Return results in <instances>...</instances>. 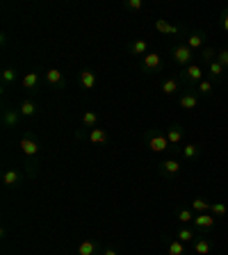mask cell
Wrapping results in <instances>:
<instances>
[{
	"label": "cell",
	"instance_id": "cell-6",
	"mask_svg": "<svg viewBox=\"0 0 228 255\" xmlns=\"http://www.w3.org/2000/svg\"><path fill=\"white\" fill-rule=\"evenodd\" d=\"M155 30H158L160 34H178V37L185 34V30H183L181 25H174V23H169L167 18H158V21H155Z\"/></svg>",
	"mask_w": 228,
	"mask_h": 255
},
{
	"label": "cell",
	"instance_id": "cell-1",
	"mask_svg": "<svg viewBox=\"0 0 228 255\" xmlns=\"http://www.w3.org/2000/svg\"><path fill=\"white\" fill-rule=\"evenodd\" d=\"M178 78H181L183 82L190 87V91H194L199 82H203V66H201V64H190V66H187V69L183 71Z\"/></svg>",
	"mask_w": 228,
	"mask_h": 255
},
{
	"label": "cell",
	"instance_id": "cell-33",
	"mask_svg": "<svg viewBox=\"0 0 228 255\" xmlns=\"http://www.w3.org/2000/svg\"><path fill=\"white\" fill-rule=\"evenodd\" d=\"M167 251H169V255H185V244L174 239V242H169V249Z\"/></svg>",
	"mask_w": 228,
	"mask_h": 255
},
{
	"label": "cell",
	"instance_id": "cell-13",
	"mask_svg": "<svg viewBox=\"0 0 228 255\" xmlns=\"http://www.w3.org/2000/svg\"><path fill=\"white\" fill-rule=\"evenodd\" d=\"M167 139H169L171 146H178V143L183 141V126H178V123H174V126H169L165 130Z\"/></svg>",
	"mask_w": 228,
	"mask_h": 255
},
{
	"label": "cell",
	"instance_id": "cell-25",
	"mask_svg": "<svg viewBox=\"0 0 228 255\" xmlns=\"http://www.w3.org/2000/svg\"><path fill=\"white\" fill-rule=\"evenodd\" d=\"M194 239H197V230L192 228V226H185V228L178 230V242L187 244V242H194Z\"/></svg>",
	"mask_w": 228,
	"mask_h": 255
},
{
	"label": "cell",
	"instance_id": "cell-12",
	"mask_svg": "<svg viewBox=\"0 0 228 255\" xmlns=\"http://www.w3.org/2000/svg\"><path fill=\"white\" fill-rule=\"evenodd\" d=\"M23 114L18 110H2V126L5 128H16L21 123Z\"/></svg>",
	"mask_w": 228,
	"mask_h": 255
},
{
	"label": "cell",
	"instance_id": "cell-3",
	"mask_svg": "<svg viewBox=\"0 0 228 255\" xmlns=\"http://www.w3.org/2000/svg\"><path fill=\"white\" fill-rule=\"evenodd\" d=\"M171 55H174V62L178 64V66H190L192 64V57H194V50H190V48L185 46V43H178V46H174L171 48Z\"/></svg>",
	"mask_w": 228,
	"mask_h": 255
},
{
	"label": "cell",
	"instance_id": "cell-4",
	"mask_svg": "<svg viewBox=\"0 0 228 255\" xmlns=\"http://www.w3.org/2000/svg\"><path fill=\"white\" fill-rule=\"evenodd\" d=\"M142 71L144 73H158L162 71V57L160 53H149L142 57Z\"/></svg>",
	"mask_w": 228,
	"mask_h": 255
},
{
	"label": "cell",
	"instance_id": "cell-2",
	"mask_svg": "<svg viewBox=\"0 0 228 255\" xmlns=\"http://www.w3.org/2000/svg\"><path fill=\"white\" fill-rule=\"evenodd\" d=\"M146 143H149V148L153 150V153H165L167 148H169L171 143L169 139H167L165 132H158V130H151V132H146Z\"/></svg>",
	"mask_w": 228,
	"mask_h": 255
},
{
	"label": "cell",
	"instance_id": "cell-9",
	"mask_svg": "<svg viewBox=\"0 0 228 255\" xmlns=\"http://www.w3.org/2000/svg\"><path fill=\"white\" fill-rule=\"evenodd\" d=\"M39 82H41V75L37 73V71H30V73H25L23 75V80H21V85H23V89L25 91H39Z\"/></svg>",
	"mask_w": 228,
	"mask_h": 255
},
{
	"label": "cell",
	"instance_id": "cell-34",
	"mask_svg": "<svg viewBox=\"0 0 228 255\" xmlns=\"http://www.w3.org/2000/svg\"><path fill=\"white\" fill-rule=\"evenodd\" d=\"M217 62L228 71V48H222V50L217 53Z\"/></svg>",
	"mask_w": 228,
	"mask_h": 255
},
{
	"label": "cell",
	"instance_id": "cell-32",
	"mask_svg": "<svg viewBox=\"0 0 228 255\" xmlns=\"http://www.w3.org/2000/svg\"><path fill=\"white\" fill-rule=\"evenodd\" d=\"M217 53H219V50H215V48L206 46L201 53H199V57H201V62H208V64H210V62H215V59H217Z\"/></svg>",
	"mask_w": 228,
	"mask_h": 255
},
{
	"label": "cell",
	"instance_id": "cell-26",
	"mask_svg": "<svg viewBox=\"0 0 228 255\" xmlns=\"http://www.w3.org/2000/svg\"><path fill=\"white\" fill-rule=\"evenodd\" d=\"M215 85H217V82H215V80H203V82H199L197 85V94L199 96H210L215 91Z\"/></svg>",
	"mask_w": 228,
	"mask_h": 255
},
{
	"label": "cell",
	"instance_id": "cell-35",
	"mask_svg": "<svg viewBox=\"0 0 228 255\" xmlns=\"http://www.w3.org/2000/svg\"><path fill=\"white\" fill-rule=\"evenodd\" d=\"M126 7L133 11H142L144 9V2L142 0H126Z\"/></svg>",
	"mask_w": 228,
	"mask_h": 255
},
{
	"label": "cell",
	"instance_id": "cell-30",
	"mask_svg": "<svg viewBox=\"0 0 228 255\" xmlns=\"http://www.w3.org/2000/svg\"><path fill=\"white\" fill-rule=\"evenodd\" d=\"M176 217H178V221L181 223H185V226H190V223H194V219H197V214L192 212V210H178V212H176Z\"/></svg>",
	"mask_w": 228,
	"mask_h": 255
},
{
	"label": "cell",
	"instance_id": "cell-5",
	"mask_svg": "<svg viewBox=\"0 0 228 255\" xmlns=\"http://www.w3.org/2000/svg\"><path fill=\"white\" fill-rule=\"evenodd\" d=\"M203 43H206V32H203V30H197V32H190V34H187V43H185V46L190 48V50L201 53L203 48H206Z\"/></svg>",
	"mask_w": 228,
	"mask_h": 255
},
{
	"label": "cell",
	"instance_id": "cell-23",
	"mask_svg": "<svg viewBox=\"0 0 228 255\" xmlns=\"http://www.w3.org/2000/svg\"><path fill=\"white\" fill-rule=\"evenodd\" d=\"M107 132L103 130V128H94V130H89V141L91 143H107Z\"/></svg>",
	"mask_w": 228,
	"mask_h": 255
},
{
	"label": "cell",
	"instance_id": "cell-27",
	"mask_svg": "<svg viewBox=\"0 0 228 255\" xmlns=\"http://www.w3.org/2000/svg\"><path fill=\"white\" fill-rule=\"evenodd\" d=\"M82 126L89 128V130H94V128L98 126V114H96L94 110H87L85 114H82Z\"/></svg>",
	"mask_w": 228,
	"mask_h": 255
},
{
	"label": "cell",
	"instance_id": "cell-20",
	"mask_svg": "<svg viewBox=\"0 0 228 255\" xmlns=\"http://www.w3.org/2000/svg\"><path fill=\"white\" fill-rule=\"evenodd\" d=\"M181 150H183V157L190 159V162H192V159H197L199 155H201V146H197V143H185Z\"/></svg>",
	"mask_w": 228,
	"mask_h": 255
},
{
	"label": "cell",
	"instance_id": "cell-16",
	"mask_svg": "<svg viewBox=\"0 0 228 255\" xmlns=\"http://www.w3.org/2000/svg\"><path fill=\"white\" fill-rule=\"evenodd\" d=\"M46 85H48V87H62V85H64L62 71H57V69H48V71H46Z\"/></svg>",
	"mask_w": 228,
	"mask_h": 255
},
{
	"label": "cell",
	"instance_id": "cell-28",
	"mask_svg": "<svg viewBox=\"0 0 228 255\" xmlns=\"http://www.w3.org/2000/svg\"><path fill=\"white\" fill-rule=\"evenodd\" d=\"M130 53L133 55H149V43L144 39H137V41L130 43Z\"/></svg>",
	"mask_w": 228,
	"mask_h": 255
},
{
	"label": "cell",
	"instance_id": "cell-11",
	"mask_svg": "<svg viewBox=\"0 0 228 255\" xmlns=\"http://www.w3.org/2000/svg\"><path fill=\"white\" fill-rule=\"evenodd\" d=\"M183 166L178 164V159H167V162H162L160 164V173L165 175V178H176V175L181 173Z\"/></svg>",
	"mask_w": 228,
	"mask_h": 255
},
{
	"label": "cell",
	"instance_id": "cell-10",
	"mask_svg": "<svg viewBox=\"0 0 228 255\" xmlns=\"http://www.w3.org/2000/svg\"><path fill=\"white\" fill-rule=\"evenodd\" d=\"M18 146H21V150H23V155H25V157H30V159L37 157V153H39V143L34 141L32 137H23L21 141H18Z\"/></svg>",
	"mask_w": 228,
	"mask_h": 255
},
{
	"label": "cell",
	"instance_id": "cell-29",
	"mask_svg": "<svg viewBox=\"0 0 228 255\" xmlns=\"http://www.w3.org/2000/svg\"><path fill=\"white\" fill-rule=\"evenodd\" d=\"M16 73H18V71L11 69V66H7V69L2 71V75H0V78H2V89H7L11 82H16Z\"/></svg>",
	"mask_w": 228,
	"mask_h": 255
},
{
	"label": "cell",
	"instance_id": "cell-37",
	"mask_svg": "<svg viewBox=\"0 0 228 255\" xmlns=\"http://www.w3.org/2000/svg\"><path fill=\"white\" fill-rule=\"evenodd\" d=\"M103 255H117V251H114V249H105V251H103Z\"/></svg>",
	"mask_w": 228,
	"mask_h": 255
},
{
	"label": "cell",
	"instance_id": "cell-24",
	"mask_svg": "<svg viewBox=\"0 0 228 255\" xmlns=\"http://www.w3.org/2000/svg\"><path fill=\"white\" fill-rule=\"evenodd\" d=\"M18 112L23 114V119L34 117V114H37V103H34V101H23L21 107H18Z\"/></svg>",
	"mask_w": 228,
	"mask_h": 255
},
{
	"label": "cell",
	"instance_id": "cell-31",
	"mask_svg": "<svg viewBox=\"0 0 228 255\" xmlns=\"http://www.w3.org/2000/svg\"><path fill=\"white\" fill-rule=\"evenodd\" d=\"M210 214H213L215 219H222V217H226V214H228V207H226V203H213V205H210Z\"/></svg>",
	"mask_w": 228,
	"mask_h": 255
},
{
	"label": "cell",
	"instance_id": "cell-17",
	"mask_svg": "<svg viewBox=\"0 0 228 255\" xmlns=\"http://www.w3.org/2000/svg\"><path fill=\"white\" fill-rule=\"evenodd\" d=\"M178 89H181V78H167L162 82V94L165 96H174Z\"/></svg>",
	"mask_w": 228,
	"mask_h": 255
},
{
	"label": "cell",
	"instance_id": "cell-21",
	"mask_svg": "<svg viewBox=\"0 0 228 255\" xmlns=\"http://www.w3.org/2000/svg\"><path fill=\"white\" fill-rule=\"evenodd\" d=\"M96 253H98V244L91 242V239H85V242L78 246V255H96Z\"/></svg>",
	"mask_w": 228,
	"mask_h": 255
},
{
	"label": "cell",
	"instance_id": "cell-8",
	"mask_svg": "<svg viewBox=\"0 0 228 255\" xmlns=\"http://www.w3.org/2000/svg\"><path fill=\"white\" fill-rule=\"evenodd\" d=\"M199 98H201V96L197 94V91H190L187 89L185 94H181V98H178V103H181V107L183 110H197V105H199Z\"/></svg>",
	"mask_w": 228,
	"mask_h": 255
},
{
	"label": "cell",
	"instance_id": "cell-14",
	"mask_svg": "<svg viewBox=\"0 0 228 255\" xmlns=\"http://www.w3.org/2000/svg\"><path fill=\"white\" fill-rule=\"evenodd\" d=\"M210 251H213V242L208 237L194 239V253L197 255H210Z\"/></svg>",
	"mask_w": 228,
	"mask_h": 255
},
{
	"label": "cell",
	"instance_id": "cell-19",
	"mask_svg": "<svg viewBox=\"0 0 228 255\" xmlns=\"http://www.w3.org/2000/svg\"><path fill=\"white\" fill-rule=\"evenodd\" d=\"M2 182H5V187H18L21 185V173L14 169L5 171V173H2Z\"/></svg>",
	"mask_w": 228,
	"mask_h": 255
},
{
	"label": "cell",
	"instance_id": "cell-15",
	"mask_svg": "<svg viewBox=\"0 0 228 255\" xmlns=\"http://www.w3.org/2000/svg\"><path fill=\"white\" fill-rule=\"evenodd\" d=\"M208 75H210V80H215V82H219V80L226 75V69H224L222 64L215 59V62H210L208 64Z\"/></svg>",
	"mask_w": 228,
	"mask_h": 255
},
{
	"label": "cell",
	"instance_id": "cell-7",
	"mask_svg": "<svg viewBox=\"0 0 228 255\" xmlns=\"http://www.w3.org/2000/svg\"><path fill=\"white\" fill-rule=\"evenodd\" d=\"M213 226H215V217L210 212L197 214V219H194V223H192V228H194V230H203V233H208Z\"/></svg>",
	"mask_w": 228,
	"mask_h": 255
},
{
	"label": "cell",
	"instance_id": "cell-22",
	"mask_svg": "<svg viewBox=\"0 0 228 255\" xmlns=\"http://www.w3.org/2000/svg\"><path fill=\"white\" fill-rule=\"evenodd\" d=\"M210 205H213V203H208L206 198H194V201H192V212L206 214V212H210Z\"/></svg>",
	"mask_w": 228,
	"mask_h": 255
},
{
	"label": "cell",
	"instance_id": "cell-18",
	"mask_svg": "<svg viewBox=\"0 0 228 255\" xmlns=\"http://www.w3.org/2000/svg\"><path fill=\"white\" fill-rule=\"evenodd\" d=\"M80 85L85 87L87 91L94 89V87H96V73H94V71H91V69L82 71V73H80Z\"/></svg>",
	"mask_w": 228,
	"mask_h": 255
},
{
	"label": "cell",
	"instance_id": "cell-36",
	"mask_svg": "<svg viewBox=\"0 0 228 255\" xmlns=\"http://www.w3.org/2000/svg\"><path fill=\"white\" fill-rule=\"evenodd\" d=\"M222 27H224V32H228V9L222 11Z\"/></svg>",
	"mask_w": 228,
	"mask_h": 255
}]
</instances>
